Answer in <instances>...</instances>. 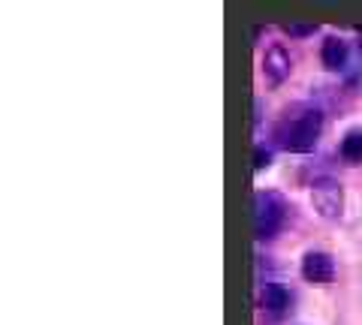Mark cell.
Segmentation results:
<instances>
[{
    "instance_id": "cell-5",
    "label": "cell",
    "mask_w": 362,
    "mask_h": 325,
    "mask_svg": "<svg viewBox=\"0 0 362 325\" xmlns=\"http://www.w3.org/2000/svg\"><path fill=\"white\" fill-rule=\"evenodd\" d=\"M263 73L272 85H281L290 75V54L284 46H272L263 58Z\"/></svg>"
},
{
    "instance_id": "cell-8",
    "label": "cell",
    "mask_w": 362,
    "mask_h": 325,
    "mask_svg": "<svg viewBox=\"0 0 362 325\" xmlns=\"http://www.w3.org/2000/svg\"><path fill=\"white\" fill-rule=\"evenodd\" d=\"M338 154H341V160H347L350 166L362 163V130H347Z\"/></svg>"
},
{
    "instance_id": "cell-10",
    "label": "cell",
    "mask_w": 362,
    "mask_h": 325,
    "mask_svg": "<svg viewBox=\"0 0 362 325\" xmlns=\"http://www.w3.org/2000/svg\"><path fill=\"white\" fill-rule=\"evenodd\" d=\"M317 27L314 25H287V33L290 37H311Z\"/></svg>"
},
{
    "instance_id": "cell-1",
    "label": "cell",
    "mask_w": 362,
    "mask_h": 325,
    "mask_svg": "<svg viewBox=\"0 0 362 325\" xmlns=\"http://www.w3.org/2000/svg\"><path fill=\"white\" fill-rule=\"evenodd\" d=\"M320 133H323V115L317 109H305L281 124L278 139H281V148L290 154H308L317 148Z\"/></svg>"
},
{
    "instance_id": "cell-7",
    "label": "cell",
    "mask_w": 362,
    "mask_h": 325,
    "mask_svg": "<svg viewBox=\"0 0 362 325\" xmlns=\"http://www.w3.org/2000/svg\"><path fill=\"white\" fill-rule=\"evenodd\" d=\"M320 58H323L326 70H335V73L344 70V66H347V42L341 37H326Z\"/></svg>"
},
{
    "instance_id": "cell-2",
    "label": "cell",
    "mask_w": 362,
    "mask_h": 325,
    "mask_svg": "<svg viewBox=\"0 0 362 325\" xmlns=\"http://www.w3.org/2000/svg\"><path fill=\"white\" fill-rule=\"evenodd\" d=\"M287 220V202L275 190H259L254 196V235L257 241H272Z\"/></svg>"
},
{
    "instance_id": "cell-9",
    "label": "cell",
    "mask_w": 362,
    "mask_h": 325,
    "mask_svg": "<svg viewBox=\"0 0 362 325\" xmlns=\"http://www.w3.org/2000/svg\"><path fill=\"white\" fill-rule=\"evenodd\" d=\"M269 166H272V154L263 148V145H257L254 148V172H263Z\"/></svg>"
},
{
    "instance_id": "cell-3",
    "label": "cell",
    "mask_w": 362,
    "mask_h": 325,
    "mask_svg": "<svg viewBox=\"0 0 362 325\" xmlns=\"http://www.w3.org/2000/svg\"><path fill=\"white\" fill-rule=\"evenodd\" d=\"M311 202L317 208V214L320 217H341L344 211V193H341V184L332 181V178H320V181H314L311 187Z\"/></svg>"
},
{
    "instance_id": "cell-6",
    "label": "cell",
    "mask_w": 362,
    "mask_h": 325,
    "mask_svg": "<svg viewBox=\"0 0 362 325\" xmlns=\"http://www.w3.org/2000/svg\"><path fill=\"white\" fill-rule=\"evenodd\" d=\"M259 305H263V310L272 313V317H281V313L290 307V293L281 283H266L263 293H259Z\"/></svg>"
},
{
    "instance_id": "cell-4",
    "label": "cell",
    "mask_w": 362,
    "mask_h": 325,
    "mask_svg": "<svg viewBox=\"0 0 362 325\" xmlns=\"http://www.w3.org/2000/svg\"><path fill=\"white\" fill-rule=\"evenodd\" d=\"M302 277L308 280V283H329V280L335 277V259H332L329 253H323V250L305 253V259H302Z\"/></svg>"
}]
</instances>
